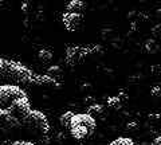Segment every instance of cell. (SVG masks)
<instances>
[{
    "label": "cell",
    "instance_id": "277c9868",
    "mask_svg": "<svg viewBox=\"0 0 161 145\" xmlns=\"http://www.w3.org/2000/svg\"><path fill=\"white\" fill-rule=\"evenodd\" d=\"M97 50H101L99 46L93 47H80V46H71L67 47L66 50V62L70 66H75V64L82 63L85 59L92 54H95Z\"/></svg>",
    "mask_w": 161,
    "mask_h": 145
},
{
    "label": "cell",
    "instance_id": "7c38bea8",
    "mask_svg": "<svg viewBox=\"0 0 161 145\" xmlns=\"http://www.w3.org/2000/svg\"><path fill=\"white\" fill-rule=\"evenodd\" d=\"M103 113V108H102V105H99V103H92V105H89L87 106V114H90V116H101V114Z\"/></svg>",
    "mask_w": 161,
    "mask_h": 145
},
{
    "label": "cell",
    "instance_id": "cb8c5ba5",
    "mask_svg": "<svg viewBox=\"0 0 161 145\" xmlns=\"http://www.w3.org/2000/svg\"><path fill=\"white\" fill-rule=\"evenodd\" d=\"M149 118L150 120H160V114H150Z\"/></svg>",
    "mask_w": 161,
    "mask_h": 145
},
{
    "label": "cell",
    "instance_id": "4fadbf2b",
    "mask_svg": "<svg viewBox=\"0 0 161 145\" xmlns=\"http://www.w3.org/2000/svg\"><path fill=\"white\" fill-rule=\"evenodd\" d=\"M38 58H39V61H40V62L48 63V62L53 59V53L50 51V50L42 48V50H39V53H38Z\"/></svg>",
    "mask_w": 161,
    "mask_h": 145
},
{
    "label": "cell",
    "instance_id": "30bf717a",
    "mask_svg": "<svg viewBox=\"0 0 161 145\" xmlns=\"http://www.w3.org/2000/svg\"><path fill=\"white\" fill-rule=\"evenodd\" d=\"M108 108L110 109H113V110H119L121 108H122V101L117 97V96H112V97H109L108 98Z\"/></svg>",
    "mask_w": 161,
    "mask_h": 145
},
{
    "label": "cell",
    "instance_id": "9a60e30c",
    "mask_svg": "<svg viewBox=\"0 0 161 145\" xmlns=\"http://www.w3.org/2000/svg\"><path fill=\"white\" fill-rule=\"evenodd\" d=\"M47 75H50L51 78H57V77H60L62 75V69H60L58 64H54V66H51V67H48V70H47Z\"/></svg>",
    "mask_w": 161,
    "mask_h": 145
},
{
    "label": "cell",
    "instance_id": "52a82bcc",
    "mask_svg": "<svg viewBox=\"0 0 161 145\" xmlns=\"http://www.w3.org/2000/svg\"><path fill=\"white\" fill-rule=\"evenodd\" d=\"M62 22L64 24L67 31L74 32L80 27V24L83 22V16L80 14H71V12H66L62 18Z\"/></svg>",
    "mask_w": 161,
    "mask_h": 145
},
{
    "label": "cell",
    "instance_id": "d6986e66",
    "mask_svg": "<svg viewBox=\"0 0 161 145\" xmlns=\"http://www.w3.org/2000/svg\"><path fill=\"white\" fill-rule=\"evenodd\" d=\"M150 71H152L153 75H160L161 74V64H154V66L150 67Z\"/></svg>",
    "mask_w": 161,
    "mask_h": 145
},
{
    "label": "cell",
    "instance_id": "e0dca14e",
    "mask_svg": "<svg viewBox=\"0 0 161 145\" xmlns=\"http://www.w3.org/2000/svg\"><path fill=\"white\" fill-rule=\"evenodd\" d=\"M150 94L154 98H161V86H153L150 90Z\"/></svg>",
    "mask_w": 161,
    "mask_h": 145
},
{
    "label": "cell",
    "instance_id": "2e32d148",
    "mask_svg": "<svg viewBox=\"0 0 161 145\" xmlns=\"http://www.w3.org/2000/svg\"><path fill=\"white\" fill-rule=\"evenodd\" d=\"M145 48H147L149 53H156L157 51V48H158V46H157V43H156L153 39H149V41L145 43Z\"/></svg>",
    "mask_w": 161,
    "mask_h": 145
},
{
    "label": "cell",
    "instance_id": "7402d4cb",
    "mask_svg": "<svg viewBox=\"0 0 161 145\" xmlns=\"http://www.w3.org/2000/svg\"><path fill=\"white\" fill-rule=\"evenodd\" d=\"M152 145H161V134H160V136H157V137H156V138L153 140Z\"/></svg>",
    "mask_w": 161,
    "mask_h": 145
},
{
    "label": "cell",
    "instance_id": "9c48e42d",
    "mask_svg": "<svg viewBox=\"0 0 161 145\" xmlns=\"http://www.w3.org/2000/svg\"><path fill=\"white\" fill-rule=\"evenodd\" d=\"M85 8H86V6H85V3L80 2V0H71L66 7L67 12H71V14H80Z\"/></svg>",
    "mask_w": 161,
    "mask_h": 145
},
{
    "label": "cell",
    "instance_id": "ba28073f",
    "mask_svg": "<svg viewBox=\"0 0 161 145\" xmlns=\"http://www.w3.org/2000/svg\"><path fill=\"white\" fill-rule=\"evenodd\" d=\"M70 133H71V136L75 140H83L93 134L87 128L80 126V125H71V126H70Z\"/></svg>",
    "mask_w": 161,
    "mask_h": 145
},
{
    "label": "cell",
    "instance_id": "d4e9b609",
    "mask_svg": "<svg viewBox=\"0 0 161 145\" xmlns=\"http://www.w3.org/2000/svg\"><path fill=\"white\" fill-rule=\"evenodd\" d=\"M22 9L24 12H27V4H23V7H22Z\"/></svg>",
    "mask_w": 161,
    "mask_h": 145
},
{
    "label": "cell",
    "instance_id": "8fae6325",
    "mask_svg": "<svg viewBox=\"0 0 161 145\" xmlns=\"http://www.w3.org/2000/svg\"><path fill=\"white\" fill-rule=\"evenodd\" d=\"M73 117H74V113H73V112H66V113H63L62 116H60V118H59L60 125H62L63 128H69V129H70V125H71Z\"/></svg>",
    "mask_w": 161,
    "mask_h": 145
},
{
    "label": "cell",
    "instance_id": "7a4b0ae2",
    "mask_svg": "<svg viewBox=\"0 0 161 145\" xmlns=\"http://www.w3.org/2000/svg\"><path fill=\"white\" fill-rule=\"evenodd\" d=\"M0 109L7 110L20 120L31 110L26 92L15 85H0Z\"/></svg>",
    "mask_w": 161,
    "mask_h": 145
},
{
    "label": "cell",
    "instance_id": "8992f818",
    "mask_svg": "<svg viewBox=\"0 0 161 145\" xmlns=\"http://www.w3.org/2000/svg\"><path fill=\"white\" fill-rule=\"evenodd\" d=\"M71 125H80V126L87 128L90 132L94 133L95 128H97V121H95L94 117H92L87 113H79V114H74V117L71 120Z\"/></svg>",
    "mask_w": 161,
    "mask_h": 145
},
{
    "label": "cell",
    "instance_id": "44dd1931",
    "mask_svg": "<svg viewBox=\"0 0 161 145\" xmlns=\"http://www.w3.org/2000/svg\"><path fill=\"white\" fill-rule=\"evenodd\" d=\"M126 129H128V131H132V132H136V131H137V129H138V124L137 122H129L128 125H126Z\"/></svg>",
    "mask_w": 161,
    "mask_h": 145
},
{
    "label": "cell",
    "instance_id": "5bb4252c",
    "mask_svg": "<svg viewBox=\"0 0 161 145\" xmlns=\"http://www.w3.org/2000/svg\"><path fill=\"white\" fill-rule=\"evenodd\" d=\"M108 145H136V144L130 137H118Z\"/></svg>",
    "mask_w": 161,
    "mask_h": 145
},
{
    "label": "cell",
    "instance_id": "ac0fdd59",
    "mask_svg": "<svg viewBox=\"0 0 161 145\" xmlns=\"http://www.w3.org/2000/svg\"><path fill=\"white\" fill-rule=\"evenodd\" d=\"M152 34L156 38H161V24H156V26L152 28Z\"/></svg>",
    "mask_w": 161,
    "mask_h": 145
},
{
    "label": "cell",
    "instance_id": "603a6c76",
    "mask_svg": "<svg viewBox=\"0 0 161 145\" xmlns=\"http://www.w3.org/2000/svg\"><path fill=\"white\" fill-rule=\"evenodd\" d=\"M64 138H66V134L64 133H58V137H57L58 141H63Z\"/></svg>",
    "mask_w": 161,
    "mask_h": 145
},
{
    "label": "cell",
    "instance_id": "3957f363",
    "mask_svg": "<svg viewBox=\"0 0 161 145\" xmlns=\"http://www.w3.org/2000/svg\"><path fill=\"white\" fill-rule=\"evenodd\" d=\"M20 126L30 134L39 137H47L50 132V122L46 117V114L36 109H31L26 116H23L19 120Z\"/></svg>",
    "mask_w": 161,
    "mask_h": 145
},
{
    "label": "cell",
    "instance_id": "ffe728a7",
    "mask_svg": "<svg viewBox=\"0 0 161 145\" xmlns=\"http://www.w3.org/2000/svg\"><path fill=\"white\" fill-rule=\"evenodd\" d=\"M11 145H35L31 141H26V140H16V141L11 142Z\"/></svg>",
    "mask_w": 161,
    "mask_h": 145
},
{
    "label": "cell",
    "instance_id": "6da1fadb",
    "mask_svg": "<svg viewBox=\"0 0 161 145\" xmlns=\"http://www.w3.org/2000/svg\"><path fill=\"white\" fill-rule=\"evenodd\" d=\"M0 85H26V86H58L57 79L47 74H38L23 63L9 59H0Z\"/></svg>",
    "mask_w": 161,
    "mask_h": 145
},
{
    "label": "cell",
    "instance_id": "5b68a950",
    "mask_svg": "<svg viewBox=\"0 0 161 145\" xmlns=\"http://www.w3.org/2000/svg\"><path fill=\"white\" fill-rule=\"evenodd\" d=\"M20 126L19 120L9 112L0 109V140L9 136Z\"/></svg>",
    "mask_w": 161,
    "mask_h": 145
}]
</instances>
